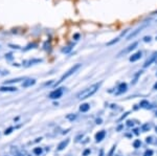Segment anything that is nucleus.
Segmentation results:
<instances>
[{
	"label": "nucleus",
	"mask_w": 157,
	"mask_h": 156,
	"mask_svg": "<svg viewBox=\"0 0 157 156\" xmlns=\"http://www.w3.org/2000/svg\"><path fill=\"white\" fill-rule=\"evenodd\" d=\"M6 59H9V60H12V59H13L12 54H7V55H6Z\"/></svg>",
	"instance_id": "473e14b6"
},
{
	"label": "nucleus",
	"mask_w": 157,
	"mask_h": 156,
	"mask_svg": "<svg viewBox=\"0 0 157 156\" xmlns=\"http://www.w3.org/2000/svg\"><path fill=\"white\" fill-rule=\"evenodd\" d=\"M89 109H90L89 104H86V103H85V104H82L80 106V111L81 112H87Z\"/></svg>",
	"instance_id": "4468645a"
},
{
	"label": "nucleus",
	"mask_w": 157,
	"mask_h": 156,
	"mask_svg": "<svg viewBox=\"0 0 157 156\" xmlns=\"http://www.w3.org/2000/svg\"><path fill=\"white\" fill-rule=\"evenodd\" d=\"M137 45H138V42H133L132 44H130L129 46L126 47V48L121 50V51L117 54V57H121L123 55H127V54H129V52H131L132 50H134L136 47H137Z\"/></svg>",
	"instance_id": "20e7f679"
},
{
	"label": "nucleus",
	"mask_w": 157,
	"mask_h": 156,
	"mask_svg": "<svg viewBox=\"0 0 157 156\" xmlns=\"http://www.w3.org/2000/svg\"><path fill=\"white\" fill-rule=\"evenodd\" d=\"M140 146H141V143H140V140H139V139H136L135 142L133 143V147L135 148V149H138V148H140Z\"/></svg>",
	"instance_id": "412c9836"
},
{
	"label": "nucleus",
	"mask_w": 157,
	"mask_h": 156,
	"mask_svg": "<svg viewBox=\"0 0 157 156\" xmlns=\"http://www.w3.org/2000/svg\"><path fill=\"white\" fill-rule=\"evenodd\" d=\"M148 25H149V22H145V23H143V24L140 25V26H138L136 29H134V31H133L132 32H131V34L129 35V36H128L127 38H126V40H131L132 38L136 37V36H137V35L139 34V32L143 31V29H145V27L148 26Z\"/></svg>",
	"instance_id": "7ed1b4c3"
},
{
	"label": "nucleus",
	"mask_w": 157,
	"mask_h": 156,
	"mask_svg": "<svg viewBox=\"0 0 157 156\" xmlns=\"http://www.w3.org/2000/svg\"><path fill=\"white\" fill-rule=\"evenodd\" d=\"M80 68H81V64H80V63H78V64H75V65H73V66L71 67V68L68 69L67 71L65 72V74L60 78V80L57 82V85H58V84H60V83H62L63 81H64V80L68 79V78H69L70 75H72L73 74H75V72H77Z\"/></svg>",
	"instance_id": "f03ea898"
},
{
	"label": "nucleus",
	"mask_w": 157,
	"mask_h": 156,
	"mask_svg": "<svg viewBox=\"0 0 157 156\" xmlns=\"http://www.w3.org/2000/svg\"><path fill=\"white\" fill-rule=\"evenodd\" d=\"M69 142H70V139L69 138H67V139H65V140H63V142H61L59 146H58V151H62V150H64L65 148L67 147L68 144H69Z\"/></svg>",
	"instance_id": "f8f14e48"
},
{
	"label": "nucleus",
	"mask_w": 157,
	"mask_h": 156,
	"mask_svg": "<svg viewBox=\"0 0 157 156\" xmlns=\"http://www.w3.org/2000/svg\"><path fill=\"white\" fill-rule=\"evenodd\" d=\"M133 125H134V123L132 122V120H128V122H127V126H128V127H132Z\"/></svg>",
	"instance_id": "7c9ffc66"
},
{
	"label": "nucleus",
	"mask_w": 157,
	"mask_h": 156,
	"mask_svg": "<svg viewBox=\"0 0 157 156\" xmlns=\"http://www.w3.org/2000/svg\"><path fill=\"white\" fill-rule=\"evenodd\" d=\"M156 75H157V74H156Z\"/></svg>",
	"instance_id": "ea45409f"
},
{
	"label": "nucleus",
	"mask_w": 157,
	"mask_h": 156,
	"mask_svg": "<svg viewBox=\"0 0 157 156\" xmlns=\"http://www.w3.org/2000/svg\"><path fill=\"white\" fill-rule=\"evenodd\" d=\"M114 150H115V146H113V147H112V149H111V151H110V152H109L108 156H112L113 152H114Z\"/></svg>",
	"instance_id": "c85d7f7f"
},
{
	"label": "nucleus",
	"mask_w": 157,
	"mask_h": 156,
	"mask_svg": "<svg viewBox=\"0 0 157 156\" xmlns=\"http://www.w3.org/2000/svg\"><path fill=\"white\" fill-rule=\"evenodd\" d=\"M73 39H75V40L80 39V34H75V35H73Z\"/></svg>",
	"instance_id": "2f4dec72"
},
{
	"label": "nucleus",
	"mask_w": 157,
	"mask_h": 156,
	"mask_svg": "<svg viewBox=\"0 0 157 156\" xmlns=\"http://www.w3.org/2000/svg\"><path fill=\"white\" fill-rule=\"evenodd\" d=\"M106 136V132L102 130V131H98L97 134H95V140H97V143H100L102 142V140L105 138Z\"/></svg>",
	"instance_id": "9d476101"
},
{
	"label": "nucleus",
	"mask_w": 157,
	"mask_h": 156,
	"mask_svg": "<svg viewBox=\"0 0 157 156\" xmlns=\"http://www.w3.org/2000/svg\"><path fill=\"white\" fill-rule=\"evenodd\" d=\"M101 84H102V83H95V84H93V85H91V86L87 87L86 89L82 90V91L78 94V100H85V99L90 97L91 95H93L95 92L98 91V88H100V86H101Z\"/></svg>",
	"instance_id": "f257e3e1"
},
{
	"label": "nucleus",
	"mask_w": 157,
	"mask_h": 156,
	"mask_svg": "<svg viewBox=\"0 0 157 156\" xmlns=\"http://www.w3.org/2000/svg\"><path fill=\"white\" fill-rule=\"evenodd\" d=\"M156 21H157V20H156Z\"/></svg>",
	"instance_id": "a19ab883"
},
{
	"label": "nucleus",
	"mask_w": 157,
	"mask_h": 156,
	"mask_svg": "<svg viewBox=\"0 0 157 156\" xmlns=\"http://www.w3.org/2000/svg\"><path fill=\"white\" fill-rule=\"evenodd\" d=\"M141 56H143V52H141V51H137V52L133 54L132 56L129 58V60H130V62H136V61H138V60L140 59Z\"/></svg>",
	"instance_id": "1a4fd4ad"
},
{
	"label": "nucleus",
	"mask_w": 157,
	"mask_h": 156,
	"mask_svg": "<svg viewBox=\"0 0 157 156\" xmlns=\"http://www.w3.org/2000/svg\"><path fill=\"white\" fill-rule=\"evenodd\" d=\"M156 59H157V51L156 52H154L153 55H152V56L149 58L148 60H147V61L144 63V68H147V67H149L150 66V65L152 64V63H154L156 61Z\"/></svg>",
	"instance_id": "423d86ee"
},
{
	"label": "nucleus",
	"mask_w": 157,
	"mask_h": 156,
	"mask_svg": "<svg viewBox=\"0 0 157 156\" xmlns=\"http://www.w3.org/2000/svg\"><path fill=\"white\" fill-rule=\"evenodd\" d=\"M126 91H127V84H126V83H121L120 86H118V88H117L116 94H121Z\"/></svg>",
	"instance_id": "9b49d317"
},
{
	"label": "nucleus",
	"mask_w": 157,
	"mask_h": 156,
	"mask_svg": "<svg viewBox=\"0 0 157 156\" xmlns=\"http://www.w3.org/2000/svg\"><path fill=\"white\" fill-rule=\"evenodd\" d=\"M10 47H11V48H14V49H20V46H19V45H13V44H10Z\"/></svg>",
	"instance_id": "cd10ccee"
},
{
	"label": "nucleus",
	"mask_w": 157,
	"mask_h": 156,
	"mask_svg": "<svg viewBox=\"0 0 157 156\" xmlns=\"http://www.w3.org/2000/svg\"><path fill=\"white\" fill-rule=\"evenodd\" d=\"M146 139H147L146 142L148 143V144H153V143H154V142H153V137H152V136H150V137H147Z\"/></svg>",
	"instance_id": "a878e982"
},
{
	"label": "nucleus",
	"mask_w": 157,
	"mask_h": 156,
	"mask_svg": "<svg viewBox=\"0 0 157 156\" xmlns=\"http://www.w3.org/2000/svg\"><path fill=\"white\" fill-rule=\"evenodd\" d=\"M33 152H34V154H35V155H38V156H40V155L42 154L43 150H42V148H40V147H37V148H35V149L33 150Z\"/></svg>",
	"instance_id": "dca6fc26"
},
{
	"label": "nucleus",
	"mask_w": 157,
	"mask_h": 156,
	"mask_svg": "<svg viewBox=\"0 0 157 156\" xmlns=\"http://www.w3.org/2000/svg\"><path fill=\"white\" fill-rule=\"evenodd\" d=\"M25 78H16V79H12V80H9V81H6L4 84L6 85H9V84H14V83H19L21 81H24Z\"/></svg>",
	"instance_id": "ddd939ff"
},
{
	"label": "nucleus",
	"mask_w": 157,
	"mask_h": 156,
	"mask_svg": "<svg viewBox=\"0 0 157 156\" xmlns=\"http://www.w3.org/2000/svg\"><path fill=\"white\" fill-rule=\"evenodd\" d=\"M153 155V150H147L144 156H152Z\"/></svg>",
	"instance_id": "b1692460"
},
{
	"label": "nucleus",
	"mask_w": 157,
	"mask_h": 156,
	"mask_svg": "<svg viewBox=\"0 0 157 156\" xmlns=\"http://www.w3.org/2000/svg\"><path fill=\"white\" fill-rule=\"evenodd\" d=\"M97 124H102V120H101V119H98V120H97Z\"/></svg>",
	"instance_id": "c9c22d12"
},
{
	"label": "nucleus",
	"mask_w": 157,
	"mask_h": 156,
	"mask_svg": "<svg viewBox=\"0 0 157 156\" xmlns=\"http://www.w3.org/2000/svg\"><path fill=\"white\" fill-rule=\"evenodd\" d=\"M118 41H120V38H115L114 40H112V41L108 42V43H107V45H108V46H110V45L114 44V43H116V42H118Z\"/></svg>",
	"instance_id": "5701e85b"
},
{
	"label": "nucleus",
	"mask_w": 157,
	"mask_h": 156,
	"mask_svg": "<svg viewBox=\"0 0 157 156\" xmlns=\"http://www.w3.org/2000/svg\"><path fill=\"white\" fill-rule=\"evenodd\" d=\"M75 117H77V115H67V119H68V120H75Z\"/></svg>",
	"instance_id": "c756f323"
},
{
	"label": "nucleus",
	"mask_w": 157,
	"mask_h": 156,
	"mask_svg": "<svg viewBox=\"0 0 157 156\" xmlns=\"http://www.w3.org/2000/svg\"><path fill=\"white\" fill-rule=\"evenodd\" d=\"M63 92H64V88H57L54 91H52L48 95V97L50 100H57L60 99L63 95Z\"/></svg>",
	"instance_id": "39448f33"
},
{
	"label": "nucleus",
	"mask_w": 157,
	"mask_h": 156,
	"mask_svg": "<svg viewBox=\"0 0 157 156\" xmlns=\"http://www.w3.org/2000/svg\"><path fill=\"white\" fill-rule=\"evenodd\" d=\"M151 40H152V37L151 36L144 37V41H145V42H151Z\"/></svg>",
	"instance_id": "393cba45"
},
{
	"label": "nucleus",
	"mask_w": 157,
	"mask_h": 156,
	"mask_svg": "<svg viewBox=\"0 0 157 156\" xmlns=\"http://www.w3.org/2000/svg\"><path fill=\"white\" fill-rule=\"evenodd\" d=\"M17 91V88L14 86H7V85H4V86L0 87V92H15Z\"/></svg>",
	"instance_id": "0eeeda50"
},
{
	"label": "nucleus",
	"mask_w": 157,
	"mask_h": 156,
	"mask_svg": "<svg viewBox=\"0 0 157 156\" xmlns=\"http://www.w3.org/2000/svg\"><path fill=\"white\" fill-rule=\"evenodd\" d=\"M128 114H129V112H127V113H125V114H124V115H123V116H121V120H124V119H125V117H126V116H127V115H128Z\"/></svg>",
	"instance_id": "72a5a7b5"
},
{
	"label": "nucleus",
	"mask_w": 157,
	"mask_h": 156,
	"mask_svg": "<svg viewBox=\"0 0 157 156\" xmlns=\"http://www.w3.org/2000/svg\"><path fill=\"white\" fill-rule=\"evenodd\" d=\"M15 130V128L14 127H10V128H7V129L6 130V131H4V134L6 135H9V134H11V133L14 131Z\"/></svg>",
	"instance_id": "4be33fe9"
},
{
	"label": "nucleus",
	"mask_w": 157,
	"mask_h": 156,
	"mask_svg": "<svg viewBox=\"0 0 157 156\" xmlns=\"http://www.w3.org/2000/svg\"><path fill=\"white\" fill-rule=\"evenodd\" d=\"M139 105H140L141 108H150L151 107L150 106V103H149L148 101H141Z\"/></svg>",
	"instance_id": "f3484780"
},
{
	"label": "nucleus",
	"mask_w": 157,
	"mask_h": 156,
	"mask_svg": "<svg viewBox=\"0 0 157 156\" xmlns=\"http://www.w3.org/2000/svg\"><path fill=\"white\" fill-rule=\"evenodd\" d=\"M150 129H151V125H150V124H144V125H143V127H141V130H143L144 132L149 131Z\"/></svg>",
	"instance_id": "aec40b11"
},
{
	"label": "nucleus",
	"mask_w": 157,
	"mask_h": 156,
	"mask_svg": "<svg viewBox=\"0 0 157 156\" xmlns=\"http://www.w3.org/2000/svg\"><path fill=\"white\" fill-rule=\"evenodd\" d=\"M38 46V44L37 43H35V42H33V43H30L27 45L26 47L23 49V50H29V49H32V48H35V47H37Z\"/></svg>",
	"instance_id": "6ab92c4d"
},
{
	"label": "nucleus",
	"mask_w": 157,
	"mask_h": 156,
	"mask_svg": "<svg viewBox=\"0 0 157 156\" xmlns=\"http://www.w3.org/2000/svg\"><path fill=\"white\" fill-rule=\"evenodd\" d=\"M156 132H157V127H156Z\"/></svg>",
	"instance_id": "58836bf2"
},
{
	"label": "nucleus",
	"mask_w": 157,
	"mask_h": 156,
	"mask_svg": "<svg viewBox=\"0 0 157 156\" xmlns=\"http://www.w3.org/2000/svg\"><path fill=\"white\" fill-rule=\"evenodd\" d=\"M41 62H42L41 59H33V60H30V61L25 62V63H29V64L26 65V67H29L30 65H34V64H36V63H41Z\"/></svg>",
	"instance_id": "2eb2a0df"
},
{
	"label": "nucleus",
	"mask_w": 157,
	"mask_h": 156,
	"mask_svg": "<svg viewBox=\"0 0 157 156\" xmlns=\"http://www.w3.org/2000/svg\"><path fill=\"white\" fill-rule=\"evenodd\" d=\"M71 49H72V44H69V45H67V46H64V48H62V52L68 54Z\"/></svg>",
	"instance_id": "a211bd4d"
},
{
	"label": "nucleus",
	"mask_w": 157,
	"mask_h": 156,
	"mask_svg": "<svg viewBox=\"0 0 157 156\" xmlns=\"http://www.w3.org/2000/svg\"><path fill=\"white\" fill-rule=\"evenodd\" d=\"M155 115H156V116H157V111H156V114H155Z\"/></svg>",
	"instance_id": "4c0bfd02"
},
{
	"label": "nucleus",
	"mask_w": 157,
	"mask_h": 156,
	"mask_svg": "<svg viewBox=\"0 0 157 156\" xmlns=\"http://www.w3.org/2000/svg\"><path fill=\"white\" fill-rule=\"evenodd\" d=\"M134 134H136V135H138V134H139L138 129H134Z\"/></svg>",
	"instance_id": "f704fd0d"
},
{
	"label": "nucleus",
	"mask_w": 157,
	"mask_h": 156,
	"mask_svg": "<svg viewBox=\"0 0 157 156\" xmlns=\"http://www.w3.org/2000/svg\"><path fill=\"white\" fill-rule=\"evenodd\" d=\"M91 153V151H90V149H86L84 152H83V156H88Z\"/></svg>",
	"instance_id": "bb28decb"
},
{
	"label": "nucleus",
	"mask_w": 157,
	"mask_h": 156,
	"mask_svg": "<svg viewBox=\"0 0 157 156\" xmlns=\"http://www.w3.org/2000/svg\"><path fill=\"white\" fill-rule=\"evenodd\" d=\"M36 84V80L35 79H25L23 83H22V87L24 88H27V87H30L33 85Z\"/></svg>",
	"instance_id": "6e6552de"
},
{
	"label": "nucleus",
	"mask_w": 157,
	"mask_h": 156,
	"mask_svg": "<svg viewBox=\"0 0 157 156\" xmlns=\"http://www.w3.org/2000/svg\"><path fill=\"white\" fill-rule=\"evenodd\" d=\"M154 89H156V90H157V83H156L155 85H154Z\"/></svg>",
	"instance_id": "e433bc0d"
}]
</instances>
